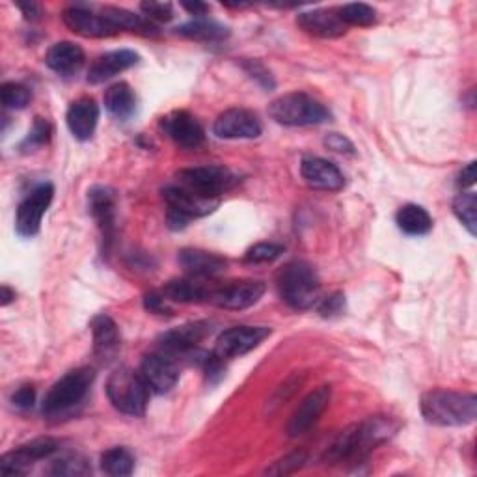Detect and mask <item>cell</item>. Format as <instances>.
<instances>
[{"mask_svg":"<svg viewBox=\"0 0 477 477\" xmlns=\"http://www.w3.org/2000/svg\"><path fill=\"white\" fill-rule=\"evenodd\" d=\"M397 429L399 425L386 416H375L360 423H353L333 440V444L324 453V461L330 464L360 461L377 446L388 442Z\"/></svg>","mask_w":477,"mask_h":477,"instance_id":"6da1fadb","label":"cell"},{"mask_svg":"<svg viewBox=\"0 0 477 477\" xmlns=\"http://www.w3.org/2000/svg\"><path fill=\"white\" fill-rule=\"evenodd\" d=\"M422 416L438 427H464L477 416V397L473 393L432 390L422 397Z\"/></svg>","mask_w":477,"mask_h":477,"instance_id":"7a4b0ae2","label":"cell"},{"mask_svg":"<svg viewBox=\"0 0 477 477\" xmlns=\"http://www.w3.org/2000/svg\"><path fill=\"white\" fill-rule=\"evenodd\" d=\"M276 287L282 301L293 310H310L319 303V276L306 262H291L280 269Z\"/></svg>","mask_w":477,"mask_h":477,"instance_id":"3957f363","label":"cell"},{"mask_svg":"<svg viewBox=\"0 0 477 477\" xmlns=\"http://www.w3.org/2000/svg\"><path fill=\"white\" fill-rule=\"evenodd\" d=\"M95 379V372L92 368H79L65 373L60 381H56L44 397L42 412L47 418L64 416L75 411L86 399Z\"/></svg>","mask_w":477,"mask_h":477,"instance_id":"277c9868","label":"cell"},{"mask_svg":"<svg viewBox=\"0 0 477 477\" xmlns=\"http://www.w3.org/2000/svg\"><path fill=\"white\" fill-rule=\"evenodd\" d=\"M150 386L140 373L120 368L106 381V395L113 407L127 416H144L150 401Z\"/></svg>","mask_w":477,"mask_h":477,"instance_id":"5b68a950","label":"cell"},{"mask_svg":"<svg viewBox=\"0 0 477 477\" xmlns=\"http://www.w3.org/2000/svg\"><path fill=\"white\" fill-rule=\"evenodd\" d=\"M269 114L276 124L287 127L319 125L330 120L326 106L303 92L285 94L274 99L269 106Z\"/></svg>","mask_w":477,"mask_h":477,"instance_id":"8992f818","label":"cell"},{"mask_svg":"<svg viewBox=\"0 0 477 477\" xmlns=\"http://www.w3.org/2000/svg\"><path fill=\"white\" fill-rule=\"evenodd\" d=\"M177 183L202 198L218 200L224 193L232 191L239 179L224 166H194L179 170Z\"/></svg>","mask_w":477,"mask_h":477,"instance_id":"52a82bcc","label":"cell"},{"mask_svg":"<svg viewBox=\"0 0 477 477\" xmlns=\"http://www.w3.org/2000/svg\"><path fill=\"white\" fill-rule=\"evenodd\" d=\"M163 196L168 207V224L174 230L185 228L189 220L213 213L220 204V200L202 198L181 185H168Z\"/></svg>","mask_w":477,"mask_h":477,"instance_id":"ba28073f","label":"cell"},{"mask_svg":"<svg viewBox=\"0 0 477 477\" xmlns=\"http://www.w3.org/2000/svg\"><path fill=\"white\" fill-rule=\"evenodd\" d=\"M273 330L267 326H234L224 330L223 334L218 336L216 345H214V354L220 360H232L248 354L255 347H260L269 336Z\"/></svg>","mask_w":477,"mask_h":477,"instance_id":"9c48e42d","label":"cell"},{"mask_svg":"<svg viewBox=\"0 0 477 477\" xmlns=\"http://www.w3.org/2000/svg\"><path fill=\"white\" fill-rule=\"evenodd\" d=\"M55 198V187L51 183H42L32 189L26 198L19 204L15 214V230L23 237H34L40 234L44 214L47 213Z\"/></svg>","mask_w":477,"mask_h":477,"instance_id":"30bf717a","label":"cell"},{"mask_svg":"<svg viewBox=\"0 0 477 477\" xmlns=\"http://www.w3.org/2000/svg\"><path fill=\"white\" fill-rule=\"evenodd\" d=\"M56 452H60V442L56 438H35L32 442L3 455V459H0V472L5 475H25L35 462L53 457Z\"/></svg>","mask_w":477,"mask_h":477,"instance_id":"8fae6325","label":"cell"},{"mask_svg":"<svg viewBox=\"0 0 477 477\" xmlns=\"http://www.w3.org/2000/svg\"><path fill=\"white\" fill-rule=\"evenodd\" d=\"M265 295V283L258 280L230 282L211 289L209 303L224 310H246Z\"/></svg>","mask_w":477,"mask_h":477,"instance_id":"7c38bea8","label":"cell"},{"mask_svg":"<svg viewBox=\"0 0 477 477\" xmlns=\"http://www.w3.org/2000/svg\"><path fill=\"white\" fill-rule=\"evenodd\" d=\"M163 133L183 150H196L205 142V131L187 110H175L161 120Z\"/></svg>","mask_w":477,"mask_h":477,"instance_id":"4fadbf2b","label":"cell"},{"mask_svg":"<svg viewBox=\"0 0 477 477\" xmlns=\"http://www.w3.org/2000/svg\"><path fill=\"white\" fill-rule=\"evenodd\" d=\"M263 127L253 113L246 108H230L214 120L213 133L224 140H244L258 138Z\"/></svg>","mask_w":477,"mask_h":477,"instance_id":"5bb4252c","label":"cell"},{"mask_svg":"<svg viewBox=\"0 0 477 477\" xmlns=\"http://www.w3.org/2000/svg\"><path fill=\"white\" fill-rule=\"evenodd\" d=\"M140 375L155 393H168L179 381V368L175 360L166 353H152L144 356Z\"/></svg>","mask_w":477,"mask_h":477,"instance_id":"9a60e30c","label":"cell"},{"mask_svg":"<svg viewBox=\"0 0 477 477\" xmlns=\"http://www.w3.org/2000/svg\"><path fill=\"white\" fill-rule=\"evenodd\" d=\"M330 397H333V388L330 386H319L313 392H310L297 411L293 412L289 423H287V434L289 436H301L308 432L323 416L326 411Z\"/></svg>","mask_w":477,"mask_h":477,"instance_id":"2e32d148","label":"cell"},{"mask_svg":"<svg viewBox=\"0 0 477 477\" xmlns=\"http://www.w3.org/2000/svg\"><path fill=\"white\" fill-rule=\"evenodd\" d=\"M62 19L71 32L83 35V38H110V35L118 34V28L103 15V12L95 14L84 6H71L64 10Z\"/></svg>","mask_w":477,"mask_h":477,"instance_id":"e0dca14e","label":"cell"},{"mask_svg":"<svg viewBox=\"0 0 477 477\" xmlns=\"http://www.w3.org/2000/svg\"><path fill=\"white\" fill-rule=\"evenodd\" d=\"M301 175L310 189L323 193H338L345 185L342 170L321 157H304L301 163Z\"/></svg>","mask_w":477,"mask_h":477,"instance_id":"ac0fdd59","label":"cell"},{"mask_svg":"<svg viewBox=\"0 0 477 477\" xmlns=\"http://www.w3.org/2000/svg\"><path fill=\"white\" fill-rule=\"evenodd\" d=\"M88 209L97 223L103 241L108 244L114 239L116 232V196L108 187H94L88 191Z\"/></svg>","mask_w":477,"mask_h":477,"instance_id":"d6986e66","label":"cell"},{"mask_svg":"<svg viewBox=\"0 0 477 477\" xmlns=\"http://www.w3.org/2000/svg\"><path fill=\"white\" fill-rule=\"evenodd\" d=\"M211 333V326L207 321H196L168 330L159 338V347L163 353L175 356L187 354L198 347V343Z\"/></svg>","mask_w":477,"mask_h":477,"instance_id":"ffe728a7","label":"cell"},{"mask_svg":"<svg viewBox=\"0 0 477 477\" xmlns=\"http://www.w3.org/2000/svg\"><path fill=\"white\" fill-rule=\"evenodd\" d=\"M177 262L193 278H214L220 273H224L228 267V262L223 255L200 248L179 250Z\"/></svg>","mask_w":477,"mask_h":477,"instance_id":"44dd1931","label":"cell"},{"mask_svg":"<svg viewBox=\"0 0 477 477\" xmlns=\"http://www.w3.org/2000/svg\"><path fill=\"white\" fill-rule=\"evenodd\" d=\"M97 120H99V106L92 97H81L77 101H73L65 114V122L71 134L83 142L94 136Z\"/></svg>","mask_w":477,"mask_h":477,"instance_id":"7402d4cb","label":"cell"},{"mask_svg":"<svg viewBox=\"0 0 477 477\" xmlns=\"http://www.w3.org/2000/svg\"><path fill=\"white\" fill-rule=\"evenodd\" d=\"M297 25L306 34L315 35V38H324V40L340 38V35H343L347 32L345 23L338 15V10L304 12V14L297 15Z\"/></svg>","mask_w":477,"mask_h":477,"instance_id":"603a6c76","label":"cell"},{"mask_svg":"<svg viewBox=\"0 0 477 477\" xmlns=\"http://www.w3.org/2000/svg\"><path fill=\"white\" fill-rule=\"evenodd\" d=\"M138 60H140V56L131 49L110 51V53L99 56L92 64V67L88 71V83L90 84H101V83L114 79L116 75H120L122 71L138 64Z\"/></svg>","mask_w":477,"mask_h":477,"instance_id":"cb8c5ba5","label":"cell"},{"mask_svg":"<svg viewBox=\"0 0 477 477\" xmlns=\"http://www.w3.org/2000/svg\"><path fill=\"white\" fill-rule=\"evenodd\" d=\"M92 336H94V353L101 360L113 358L120 349V330L113 317L97 315L92 321Z\"/></svg>","mask_w":477,"mask_h":477,"instance_id":"d4e9b609","label":"cell"},{"mask_svg":"<svg viewBox=\"0 0 477 477\" xmlns=\"http://www.w3.org/2000/svg\"><path fill=\"white\" fill-rule=\"evenodd\" d=\"M84 51L71 42L55 44L45 56V64L58 75H73L84 65Z\"/></svg>","mask_w":477,"mask_h":477,"instance_id":"484cf974","label":"cell"},{"mask_svg":"<svg viewBox=\"0 0 477 477\" xmlns=\"http://www.w3.org/2000/svg\"><path fill=\"white\" fill-rule=\"evenodd\" d=\"M211 289L213 287H209V285H205L194 278H175V280H170L163 287L161 293L166 301L191 304V303H209Z\"/></svg>","mask_w":477,"mask_h":477,"instance_id":"4316f807","label":"cell"},{"mask_svg":"<svg viewBox=\"0 0 477 477\" xmlns=\"http://www.w3.org/2000/svg\"><path fill=\"white\" fill-rule=\"evenodd\" d=\"M395 223L402 234H407L411 237L427 235L432 228L431 214L422 205L416 204L402 205L395 214Z\"/></svg>","mask_w":477,"mask_h":477,"instance_id":"83f0119b","label":"cell"},{"mask_svg":"<svg viewBox=\"0 0 477 477\" xmlns=\"http://www.w3.org/2000/svg\"><path fill=\"white\" fill-rule=\"evenodd\" d=\"M175 32L183 35V38L194 42H220V40H226L230 35L228 26L205 17H196L194 21L181 25L175 28Z\"/></svg>","mask_w":477,"mask_h":477,"instance_id":"f1b7e54d","label":"cell"},{"mask_svg":"<svg viewBox=\"0 0 477 477\" xmlns=\"http://www.w3.org/2000/svg\"><path fill=\"white\" fill-rule=\"evenodd\" d=\"M104 106L114 118L125 122L136 110V95L127 83H116L104 92Z\"/></svg>","mask_w":477,"mask_h":477,"instance_id":"f546056e","label":"cell"},{"mask_svg":"<svg viewBox=\"0 0 477 477\" xmlns=\"http://www.w3.org/2000/svg\"><path fill=\"white\" fill-rule=\"evenodd\" d=\"M103 15L113 23L118 30H129L142 35H155L159 34V28L155 23H152L148 17L133 14L124 8H104Z\"/></svg>","mask_w":477,"mask_h":477,"instance_id":"4dcf8cb0","label":"cell"},{"mask_svg":"<svg viewBox=\"0 0 477 477\" xmlns=\"http://www.w3.org/2000/svg\"><path fill=\"white\" fill-rule=\"evenodd\" d=\"M101 470L113 477H127L134 470V457L127 448H110L101 455Z\"/></svg>","mask_w":477,"mask_h":477,"instance_id":"1f68e13d","label":"cell"},{"mask_svg":"<svg viewBox=\"0 0 477 477\" xmlns=\"http://www.w3.org/2000/svg\"><path fill=\"white\" fill-rule=\"evenodd\" d=\"M340 19L345 23V26H372L377 21V12L375 8L354 3V5H345L338 10Z\"/></svg>","mask_w":477,"mask_h":477,"instance_id":"d6a6232c","label":"cell"},{"mask_svg":"<svg viewBox=\"0 0 477 477\" xmlns=\"http://www.w3.org/2000/svg\"><path fill=\"white\" fill-rule=\"evenodd\" d=\"M283 250H285L283 244H278V243H258L244 253L243 260H244V263H250V265L273 263L280 258Z\"/></svg>","mask_w":477,"mask_h":477,"instance_id":"836d02e7","label":"cell"},{"mask_svg":"<svg viewBox=\"0 0 477 477\" xmlns=\"http://www.w3.org/2000/svg\"><path fill=\"white\" fill-rule=\"evenodd\" d=\"M475 209H477V198L473 193H462L453 202V213L462 223V226L470 232V235H475Z\"/></svg>","mask_w":477,"mask_h":477,"instance_id":"e575fe53","label":"cell"},{"mask_svg":"<svg viewBox=\"0 0 477 477\" xmlns=\"http://www.w3.org/2000/svg\"><path fill=\"white\" fill-rule=\"evenodd\" d=\"M0 99H3L5 108L21 110L30 103L32 94L26 86L19 83H5L3 86H0Z\"/></svg>","mask_w":477,"mask_h":477,"instance_id":"d590c367","label":"cell"},{"mask_svg":"<svg viewBox=\"0 0 477 477\" xmlns=\"http://www.w3.org/2000/svg\"><path fill=\"white\" fill-rule=\"evenodd\" d=\"M92 472L88 461L81 455H67L62 457L60 461H56L53 464V468L49 470V473L53 475H69V477H75V475H88Z\"/></svg>","mask_w":477,"mask_h":477,"instance_id":"8d00e7d4","label":"cell"},{"mask_svg":"<svg viewBox=\"0 0 477 477\" xmlns=\"http://www.w3.org/2000/svg\"><path fill=\"white\" fill-rule=\"evenodd\" d=\"M51 133H53V129H51V124H49L47 120L35 118V120H34V125H32V129H30V133H28V136H26L25 142L21 144V148H23V150L42 148L44 144L49 142Z\"/></svg>","mask_w":477,"mask_h":477,"instance_id":"74e56055","label":"cell"},{"mask_svg":"<svg viewBox=\"0 0 477 477\" xmlns=\"http://www.w3.org/2000/svg\"><path fill=\"white\" fill-rule=\"evenodd\" d=\"M306 462H308L306 452H295V453H289V455H285L283 459L276 461L271 468H267V473H271V475L295 473V472H299Z\"/></svg>","mask_w":477,"mask_h":477,"instance_id":"f35d334b","label":"cell"},{"mask_svg":"<svg viewBox=\"0 0 477 477\" xmlns=\"http://www.w3.org/2000/svg\"><path fill=\"white\" fill-rule=\"evenodd\" d=\"M142 15L148 17L152 23H168L174 17V8L170 3H142Z\"/></svg>","mask_w":477,"mask_h":477,"instance_id":"ab89813d","label":"cell"},{"mask_svg":"<svg viewBox=\"0 0 477 477\" xmlns=\"http://www.w3.org/2000/svg\"><path fill=\"white\" fill-rule=\"evenodd\" d=\"M243 67L246 69L248 75H250L252 79L258 81L265 90H273V88H274V81H273V77H271V73H269V71L265 69V65L260 64L258 60H246V62L243 64Z\"/></svg>","mask_w":477,"mask_h":477,"instance_id":"60d3db41","label":"cell"},{"mask_svg":"<svg viewBox=\"0 0 477 477\" xmlns=\"http://www.w3.org/2000/svg\"><path fill=\"white\" fill-rule=\"evenodd\" d=\"M343 308H345V297L342 295V293H333V295L321 299L317 304V312L323 317L340 315L343 312Z\"/></svg>","mask_w":477,"mask_h":477,"instance_id":"b9f144b4","label":"cell"},{"mask_svg":"<svg viewBox=\"0 0 477 477\" xmlns=\"http://www.w3.org/2000/svg\"><path fill=\"white\" fill-rule=\"evenodd\" d=\"M144 306L150 313H157V315H172V308H168V301L164 299L163 293L152 291L148 295L144 297Z\"/></svg>","mask_w":477,"mask_h":477,"instance_id":"7bdbcfd3","label":"cell"},{"mask_svg":"<svg viewBox=\"0 0 477 477\" xmlns=\"http://www.w3.org/2000/svg\"><path fill=\"white\" fill-rule=\"evenodd\" d=\"M324 145L330 150V152H336V154H347V155H353L354 154V145L353 142L340 134V133H330L326 138H324Z\"/></svg>","mask_w":477,"mask_h":477,"instance_id":"ee69618b","label":"cell"},{"mask_svg":"<svg viewBox=\"0 0 477 477\" xmlns=\"http://www.w3.org/2000/svg\"><path fill=\"white\" fill-rule=\"evenodd\" d=\"M34 401H35V390L34 386H21L19 390L14 392L12 395V402L14 407L19 409V411H28L34 407Z\"/></svg>","mask_w":477,"mask_h":477,"instance_id":"f6af8a7d","label":"cell"},{"mask_svg":"<svg viewBox=\"0 0 477 477\" xmlns=\"http://www.w3.org/2000/svg\"><path fill=\"white\" fill-rule=\"evenodd\" d=\"M475 183V163H470L459 175V185L464 187H472Z\"/></svg>","mask_w":477,"mask_h":477,"instance_id":"bcb514c9","label":"cell"},{"mask_svg":"<svg viewBox=\"0 0 477 477\" xmlns=\"http://www.w3.org/2000/svg\"><path fill=\"white\" fill-rule=\"evenodd\" d=\"M181 6L185 8L189 14L196 15V17H204L209 12V6L204 5V3H183Z\"/></svg>","mask_w":477,"mask_h":477,"instance_id":"7dc6e473","label":"cell"},{"mask_svg":"<svg viewBox=\"0 0 477 477\" xmlns=\"http://www.w3.org/2000/svg\"><path fill=\"white\" fill-rule=\"evenodd\" d=\"M19 10L23 12V15H25L26 19H38V15H40V6H38V5H32V3L19 5Z\"/></svg>","mask_w":477,"mask_h":477,"instance_id":"c3c4849f","label":"cell"},{"mask_svg":"<svg viewBox=\"0 0 477 477\" xmlns=\"http://www.w3.org/2000/svg\"><path fill=\"white\" fill-rule=\"evenodd\" d=\"M0 299H3V301H0V304L8 306L15 299V291H12L8 285H3V297H0Z\"/></svg>","mask_w":477,"mask_h":477,"instance_id":"681fc988","label":"cell"}]
</instances>
